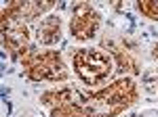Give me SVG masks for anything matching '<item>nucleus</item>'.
<instances>
[{
    "label": "nucleus",
    "mask_w": 158,
    "mask_h": 117,
    "mask_svg": "<svg viewBox=\"0 0 158 117\" xmlns=\"http://www.w3.org/2000/svg\"><path fill=\"white\" fill-rule=\"evenodd\" d=\"M137 100V82L127 75L93 92L61 86L40 94V103L49 109L51 117H118Z\"/></svg>",
    "instance_id": "1"
},
{
    "label": "nucleus",
    "mask_w": 158,
    "mask_h": 117,
    "mask_svg": "<svg viewBox=\"0 0 158 117\" xmlns=\"http://www.w3.org/2000/svg\"><path fill=\"white\" fill-rule=\"evenodd\" d=\"M19 63H21L25 77L32 82L57 84L70 80V69L61 57V52H57V50H38L32 46L19 58Z\"/></svg>",
    "instance_id": "2"
},
{
    "label": "nucleus",
    "mask_w": 158,
    "mask_h": 117,
    "mask_svg": "<svg viewBox=\"0 0 158 117\" xmlns=\"http://www.w3.org/2000/svg\"><path fill=\"white\" fill-rule=\"evenodd\" d=\"M74 73L85 86H101L112 75V57L103 48H76L72 50Z\"/></svg>",
    "instance_id": "3"
},
{
    "label": "nucleus",
    "mask_w": 158,
    "mask_h": 117,
    "mask_svg": "<svg viewBox=\"0 0 158 117\" xmlns=\"http://www.w3.org/2000/svg\"><path fill=\"white\" fill-rule=\"evenodd\" d=\"M101 48L108 50V55L114 57L118 69L122 73L131 75H141V58L135 52V42L127 36H103L101 38Z\"/></svg>",
    "instance_id": "4"
},
{
    "label": "nucleus",
    "mask_w": 158,
    "mask_h": 117,
    "mask_svg": "<svg viewBox=\"0 0 158 117\" xmlns=\"http://www.w3.org/2000/svg\"><path fill=\"white\" fill-rule=\"evenodd\" d=\"M101 27V15L95 6L89 2H76L72 6V19H70V34L78 42L93 40Z\"/></svg>",
    "instance_id": "5"
},
{
    "label": "nucleus",
    "mask_w": 158,
    "mask_h": 117,
    "mask_svg": "<svg viewBox=\"0 0 158 117\" xmlns=\"http://www.w3.org/2000/svg\"><path fill=\"white\" fill-rule=\"evenodd\" d=\"M2 44L6 48V52H11L13 58H21L32 48V36L30 27L21 19H11V17H2Z\"/></svg>",
    "instance_id": "6"
},
{
    "label": "nucleus",
    "mask_w": 158,
    "mask_h": 117,
    "mask_svg": "<svg viewBox=\"0 0 158 117\" xmlns=\"http://www.w3.org/2000/svg\"><path fill=\"white\" fill-rule=\"evenodd\" d=\"M55 6V0H13L9 2L0 17H11V19H21V21H34L40 15L49 13Z\"/></svg>",
    "instance_id": "7"
},
{
    "label": "nucleus",
    "mask_w": 158,
    "mask_h": 117,
    "mask_svg": "<svg viewBox=\"0 0 158 117\" xmlns=\"http://www.w3.org/2000/svg\"><path fill=\"white\" fill-rule=\"evenodd\" d=\"M36 40L42 46H55L61 40V17L49 15L44 17L36 27Z\"/></svg>",
    "instance_id": "8"
},
{
    "label": "nucleus",
    "mask_w": 158,
    "mask_h": 117,
    "mask_svg": "<svg viewBox=\"0 0 158 117\" xmlns=\"http://www.w3.org/2000/svg\"><path fill=\"white\" fill-rule=\"evenodd\" d=\"M137 11L150 21H158V0H137Z\"/></svg>",
    "instance_id": "9"
},
{
    "label": "nucleus",
    "mask_w": 158,
    "mask_h": 117,
    "mask_svg": "<svg viewBox=\"0 0 158 117\" xmlns=\"http://www.w3.org/2000/svg\"><path fill=\"white\" fill-rule=\"evenodd\" d=\"M143 86H146L148 92L158 94V69H152V71L143 73Z\"/></svg>",
    "instance_id": "10"
},
{
    "label": "nucleus",
    "mask_w": 158,
    "mask_h": 117,
    "mask_svg": "<svg viewBox=\"0 0 158 117\" xmlns=\"http://www.w3.org/2000/svg\"><path fill=\"white\" fill-rule=\"evenodd\" d=\"M150 55H152V58H158V44H154V46H152Z\"/></svg>",
    "instance_id": "11"
}]
</instances>
